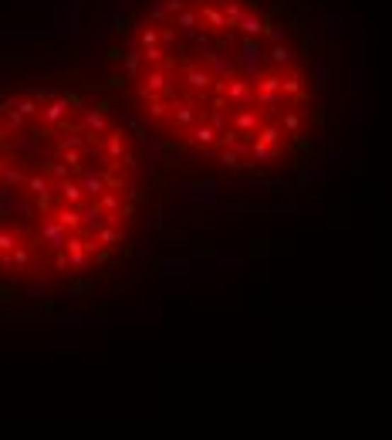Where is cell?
I'll use <instances>...</instances> for the list:
<instances>
[{
  "instance_id": "1",
  "label": "cell",
  "mask_w": 392,
  "mask_h": 440,
  "mask_svg": "<svg viewBox=\"0 0 392 440\" xmlns=\"http://www.w3.org/2000/svg\"><path fill=\"white\" fill-rule=\"evenodd\" d=\"M122 89L166 146L237 176H287L325 129L318 41L287 0H146L119 51Z\"/></svg>"
},
{
  "instance_id": "2",
  "label": "cell",
  "mask_w": 392,
  "mask_h": 440,
  "mask_svg": "<svg viewBox=\"0 0 392 440\" xmlns=\"http://www.w3.org/2000/svg\"><path fill=\"white\" fill-rule=\"evenodd\" d=\"M142 152L102 95L34 85L0 95V281L68 288L129 251Z\"/></svg>"
}]
</instances>
